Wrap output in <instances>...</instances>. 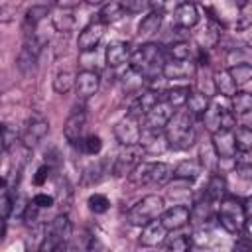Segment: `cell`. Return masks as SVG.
Returning a JSON list of instances; mask_svg holds the SVG:
<instances>
[{"label": "cell", "mask_w": 252, "mask_h": 252, "mask_svg": "<svg viewBox=\"0 0 252 252\" xmlns=\"http://www.w3.org/2000/svg\"><path fill=\"white\" fill-rule=\"evenodd\" d=\"M165 140L173 150H189L195 144V128L193 114L189 110H175L167 126L163 128Z\"/></svg>", "instance_id": "6da1fadb"}, {"label": "cell", "mask_w": 252, "mask_h": 252, "mask_svg": "<svg viewBox=\"0 0 252 252\" xmlns=\"http://www.w3.org/2000/svg\"><path fill=\"white\" fill-rule=\"evenodd\" d=\"M73 234V226L67 215H57L47 226H45V234L43 240L39 242V250L41 252H53V250H61L67 246L69 238Z\"/></svg>", "instance_id": "7a4b0ae2"}, {"label": "cell", "mask_w": 252, "mask_h": 252, "mask_svg": "<svg viewBox=\"0 0 252 252\" xmlns=\"http://www.w3.org/2000/svg\"><path fill=\"white\" fill-rule=\"evenodd\" d=\"M163 213V199L159 195H146L134 207L128 209V222L134 226H144Z\"/></svg>", "instance_id": "3957f363"}, {"label": "cell", "mask_w": 252, "mask_h": 252, "mask_svg": "<svg viewBox=\"0 0 252 252\" xmlns=\"http://www.w3.org/2000/svg\"><path fill=\"white\" fill-rule=\"evenodd\" d=\"M217 220H219V224L228 234H238V230L242 228V224L246 220L244 205L236 197H224V199H220Z\"/></svg>", "instance_id": "277c9868"}, {"label": "cell", "mask_w": 252, "mask_h": 252, "mask_svg": "<svg viewBox=\"0 0 252 252\" xmlns=\"http://www.w3.org/2000/svg\"><path fill=\"white\" fill-rule=\"evenodd\" d=\"M144 152L146 148L140 146V144H134V146H124L116 159H114V165H112V175L116 177H124V175H130L134 171V167L138 163H142V158H144Z\"/></svg>", "instance_id": "5b68a950"}, {"label": "cell", "mask_w": 252, "mask_h": 252, "mask_svg": "<svg viewBox=\"0 0 252 252\" xmlns=\"http://www.w3.org/2000/svg\"><path fill=\"white\" fill-rule=\"evenodd\" d=\"M159 55H161V45H158V43H144V45H140L130 55V67L140 71L142 75H148V71L154 69V65L158 63Z\"/></svg>", "instance_id": "8992f818"}, {"label": "cell", "mask_w": 252, "mask_h": 252, "mask_svg": "<svg viewBox=\"0 0 252 252\" xmlns=\"http://www.w3.org/2000/svg\"><path fill=\"white\" fill-rule=\"evenodd\" d=\"M41 45H43V41L37 39L35 33L26 37V43H24V47L20 49L18 59H16V67H18L24 75H30V73L35 71V65H37V57H39Z\"/></svg>", "instance_id": "52a82bcc"}, {"label": "cell", "mask_w": 252, "mask_h": 252, "mask_svg": "<svg viewBox=\"0 0 252 252\" xmlns=\"http://www.w3.org/2000/svg\"><path fill=\"white\" fill-rule=\"evenodd\" d=\"M49 134V122L39 116L33 114L32 118H28L26 126H24V134H22V144H26L28 148L37 146L39 142H43V138Z\"/></svg>", "instance_id": "ba28073f"}, {"label": "cell", "mask_w": 252, "mask_h": 252, "mask_svg": "<svg viewBox=\"0 0 252 252\" xmlns=\"http://www.w3.org/2000/svg\"><path fill=\"white\" fill-rule=\"evenodd\" d=\"M114 136H116V140H118L122 146L140 144V140H142V130H140V126H138V118L126 114L122 120L116 122V126H114Z\"/></svg>", "instance_id": "9c48e42d"}, {"label": "cell", "mask_w": 252, "mask_h": 252, "mask_svg": "<svg viewBox=\"0 0 252 252\" xmlns=\"http://www.w3.org/2000/svg\"><path fill=\"white\" fill-rule=\"evenodd\" d=\"M173 106L167 102V100H159L148 114H146V128L148 130H156V132H161L167 122L171 120L173 116Z\"/></svg>", "instance_id": "30bf717a"}, {"label": "cell", "mask_w": 252, "mask_h": 252, "mask_svg": "<svg viewBox=\"0 0 252 252\" xmlns=\"http://www.w3.org/2000/svg\"><path fill=\"white\" fill-rule=\"evenodd\" d=\"M189 217H191V211L187 205H173L161 213L159 220L167 230H179L189 222Z\"/></svg>", "instance_id": "8fae6325"}, {"label": "cell", "mask_w": 252, "mask_h": 252, "mask_svg": "<svg viewBox=\"0 0 252 252\" xmlns=\"http://www.w3.org/2000/svg\"><path fill=\"white\" fill-rule=\"evenodd\" d=\"M87 126V114L83 110H75L63 124V136L69 144H79L83 140V132Z\"/></svg>", "instance_id": "7c38bea8"}, {"label": "cell", "mask_w": 252, "mask_h": 252, "mask_svg": "<svg viewBox=\"0 0 252 252\" xmlns=\"http://www.w3.org/2000/svg\"><path fill=\"white\" fill-rule=\"evenodd\" d=\"M102 33H104V24L102 22H93L89 24L81 33H79V39H77V45L83 53L87 51H94L96 45L100 43L102 39Z\"/></svg>", "instance_id": "4fadbf2b"}, {"label": "cell", "mask_w": 252, "mask_h": 252, "mask_svg": "<svg viewBox=\"0 0 252 252\" xmlns=\"http://www.w3.org/2000/svg\"><path fill=\"white\" fill-rule=\"evenodd\" d=\"M213 148L219 154V158H234L236 150V142H234V134L232 130H224L219 128L217 132H213Z\"/></svg>", "instance_id": "5bb4252c"}, {"label": "cell", "mask_w": 252, "mask_h": 252, "mask_svg": "<svg viewBox=\"0 0 252 252\" xmlns=\"http://www.w3.org/2000/svg\"><path fill=\"white\" fill-rule=\"evenodd\" d=\"M167 236V228L163 226L161 220H152L148 224H144V230L140 234V244L142 246H158L165 240Z\"/></svg>", "instance_id": "9a60e30c"}, {"label": "cell", "mask_w": 252, "mask_h": 252, "mask_svg": "<svg viewBox=\"0 0 252 252\" xmlns=\"http://www.w3.org/2000/svg\"><path fill=\"white\" fill-rule=\"evenodd\" d=\"M173 22L177 26L185 28V30L197 26V22H199V10H197L195 2H181L175 8V12H173Z\"/></svg>", "instance_id": "2e32d148"}, {"label": "cell", "mask_w": 252, "mask_h": 252, "mask_svg": "<svg viewBox=\"0 0 252 252\" xmlns=\"http://www.w3.org/2000/svg\"><path fill=\"white\" fill-rule=\"evenodd\" d=\"M98 85H100V79H98L96 71H93V69H85L77 75L75 87H77V94L83 96V98L94 94L98 91Z\"/></svg>", "instance_id": "e0dca14e"}, {"label": "cell", "mask_w": 252, "mask_h": 252, "mask_svg": "<svg viewBox=\"0 0 252 252\" xmlns=\"http://www.w3.org/2000/svg\"><path fill=\"white\" fill-rule=\"evenodd\" d=\"M130 57V45L124 41H110L104 51V59L108 67H120Z\"/></svg>", "instance_id": "ac0fdd59"}, {"label": "cell", "mask_w": 252, "mask_h": 252, "mask_svg": "<svg viewBox=\"0 0 252 252\" xmlns=\"http://www.w3.org/2000/svg\"><path fill=\"white\" fill-rule=\"evenodd\" d=\"M195 73V67L193 63H187V61H175L171 59L169 63H163L161 65V75L165 79H187Z\"/></svg>", "instance_id": "d6986e66"}, {"label": "cell", "mask_w": 252, "mask_h": 252, "mask_svg": "<svg viewBox=\"0 0 252 252\" xmlns=\"http://www.w3.org/2000/svg\"><path fill=\"white\" fill-rule=\"evenodd\" d=\"M213 81H215V91L226 98L234 96L236 94V83L232 79V75L228 73V69H222V71H217L213 75Z\"/></svg>", "instance_id": "ffe728a7"}, {"label": "cell", "mask_w": 252, "mask_h": 252, "mask_svg": "<svg viewBox=\"0 0 252 252\" xmlns=\"http://www.w3.org/2000/svg\"><path fill=\"white\" fill-rule=\"evenodd\" d=\"M203 165L201 161L197 159H183L175 169H173V177L175 179H185V181H191V179H197L201 173H203Z\"/></svg>", "instance_id": "44dd1931"}, {"label": "cell", "mask_w": 252, "mask_h": 252, "mask_svg": "<svg viewBox=\"0 0 252 252\" xmlns=\"http://www.w3.org/2000/svg\"><path fill=\"white\" fill-rule=\"evenodd\" d=\"M187 110L193 114V116H203L211 104L209 100V94L207 93H201V91H191L189 93V98H187Z\"/></svg>", "instance_id": "7402d4cb"}, {"label": "cell", "mask_w": 252, "mask_h": 252, "mask_svg": "<svg viewBox=\"0 0 252 252\" xmlns=\"http://www.w3.org/2000/svg\"><path fill=\"white\" fill-rule=\"evenodd\" d=\"M205 195H207V199H211V201H220V199H224V195H226V179H224L222 175H219V173H213V175L209 177V181H207Z\"/></svg>", "instance_id": "603a6c76"}, {"label": "cell", "mask_w": 252, "mask_h": 252, "mask_svg": "<svg viewBox=\"0 0 252 252\" xmlns=\"http://www.w3.org/2000/svg\"><path fill=\"white\" fill-rule=\"evenodd\" d=\"M161 16H163V14L154 12V10H152L150 14H146V16L142 18L140 26H138V35H140V37H148V35L156 33V32L159 30V26H161Z\"/></svg>", "instance_id": "cb8c5ba5"}, {"label": "cell", "mask_w": 252, "mask_h": 252, "mask_svg": "<svg viewBox=\"0 0 252 252\" xmlns=\"http://www.w3.org/2000/svg\"><path fill=\"white\" fill-rule=\"evenodd\" d=\"M75 83H77V75L73 71H59L53 79V91L57 94H65L73 89Z\"/></svg>", "instance_id": "d4e9b609"}, {"label": "cell", "mask_w": 252, "mask_h": 252, "mask_svg": "<svg viewBox=\"0 0 252 252\" xmlns=\"http://www.w3.org/2000/svg\"><path fill=\"white\" fill-rule=\"evenodd\" d=\"M171 177H173L171 165H167L163 161L152 163V179H150V185H165Z\"/></svg>", "instance_id": "484cf974"}, {"label": "cell", "mask_w": 252, "mask_h": 252, "mask_svg": "<svg viewBox=\"0 0 252 252\" xmlns=\"http://www.w3.org/2000/svg\"><path fill=\"white\" fill-rule=\"evenodd\" d=\"M124 16V8L120 2H106L100 12H98V18L102 24H112V22H118L120 18Z\"/></svg>", "instance_id": "4316f807"}, {"label": "cell", "mask_w": 252, "mask_h": 252, "mask_svg": "<svg viewBox=\"0 0 252 252\" xmlns=\"http://www.w3.org/2000/svg\"><path fill=\"white\" fill-rule=\"evenodd\" d=\"M49 14V8L47 6H43V4H37V6H32L28 12H26V18H24V30H26V33L30 32V28L33 30L45 16Z\"/></svg>", "instance_id": "83f0119b"}, {"label": "cell", "mask_w": 252, "mask_h": 252, "mask_svg": "<svg viewBox=\"0 0 252 252\" xmlns=\"http://www.w3.org/2000/svg\"><path fill=\"white\" fill-rule=\"evenodd\" d=\"M211 199H205V201H199L193 209H191V217L189 220H193L195 224H205L207 220H211L213 213H211Z\"/></svg>", "instance_id": "f1b7e54d"}, {"label": "cell", "mask_w": 252, "mask_h": 252, "mask_svg": "<svg viewBox=\"0 0 252 252\" xmlns=\"http://www.w3.org/2000/svg\"><path fill=\"white\" fill-rule=\"evenodd\" d=\"M189 93H191L189 87H173V89L165 91V100H167L173 108H181V106L187 102Z\"/></svg>", "instance_id": "f546056e"}, {"label": "cell", "mask_w": 252, "mask_h": 252, "mask_svg": "<svg viewBox=\"0 0 252 252\" xmlns=\"http://www.w3.org/2000/svg\"><path fill=\"white\" fill-rule=\"evenodd\" d=\"M51 22H53V28H55L59 33H69V32L75 28V24H77L75 16L69 14V12H65V10H61L59 14H55Z\"/></svg>", "instance_id": "4dcf8cb0"}, {"label": "cell", "mask_w": 252, "mask_h": 252, "mask_svg": "<svg viewBox=\"0 0 252 252\" xmlns=\"http://www.w3.org/2000/svg\"><path fill=\"white\" fill-rule=\"evenodd\" d=\"M234 142H236V150L246 154V152H252V128L248 126H240L236 128L234 132Z\"/></svg>", "instance_id": "1f68e13d"}, {"label": "cell", "mask_w": 252, "mask_h": 252, "mask_svg": "<svg viewBox=\"0 0 252 252\" xmlns=\"http://www.w3.org/2000/svg\"><path fill=\"white\" fill-rule=\"evenodd\" d=\"M220 112H222V108H220L217 102L209 104L207 112L203 114V122H205V126H207V130L217 132V130L220 128Z\"/></svg>", "instance_id": "d6a6232c"}, {"label": "cell", "mask_w": 252, "mask_h": 252, "mask_svg": "<svg viewBox=\"0 0 252 252\" xmlns=\"http://www.w3.org/2000/svg\"><path fill=\"white\" fill-rule=\"evenodd\" d=\"M232 100V112L234 114H244L248 110H252V94L242 91V93H236L234 96H230Z\"/></svg>", "instance_id": "836d02e7"}, {"label": "cell", "mask_w": 252, "mask_h": 252, "mask_svg": "<svg viewBox=\"0 0 252 252\" xmlns=\"http://www.w3.org/2000/svg\"><path fill=\"white\" fill-rule=\"evenodd\" d=\"M228 73L232 75L236 85H244V83L252 81V65L250 63H236L228 69Z\"/></svg>", "instance_id": "e575fe53"}, {"label": "cell", "mask_w": 252, "mask_h": 252, "mask_svg": "<svg viewBox=\"0 0 252 252\" xmlns=\"http://www.w3.org/2000/svg\"><path fill=\"white\" fill-rule=\"evenodd\" d=\"M199 158H201V165H203L205 169H211V171H215V169L219 167V154L215 152L213 144H211V146H201Z\"/></svg>", "instance_id": "d590c367"}, {"label": "cell", "mask_w": 252, "mask_h": 252, "mask_svg": "<svg viewBox=\"0 0 252 252\" xmlns=\"http://www.w3.org/2000/svg\"><path fill=\"white\" fill-rule=\"evenodd\" d=\"M79 144H81V150H83L85 154H89V156H96V154L102 150V140H100V136H96V134H89V136L83 138Z\"/></svg>", "instance_id": "8d00e7d4"}, {"label": "cell", "mask_w": 252, "mask_h": 252, "mask_svg": "<svg viewBox=\"0 0 252 252\" xmlns=\"http://www.w3.org/2000/svg\"><path fill=\"white\" fill-rule=\"evenodd\" d=\"M87 205H89V209H91L94 215H102V213H106V211H108L110 201L106 199V195H102V193H94V195H91V197H89Z\"/></svg>", "instance_id": "74e56055"}, {"label": "cell", "mask_w": 252, "mask_h": 252, "mask_svg": "<svg viewBox=\"0 0 252 252\" xmlns=\"http://www.w3.org/2000/svg\"><path fill=\"white\" fill-rule=\"evenodd\" d=\"M167 51H169L171 59H175V61H189V55H191V47L187 41H175L169 45Z\"/></svg>", "instance_id": "f35d334b"}, {"label": "cell", "mask_w": 252, "mask_h": 252, "mask_svg": "<svg viewBox=\"0 0 252 252\" xmlns=\"http://www.w3.org/2000/svg\"><path fill=\"white\" fill-rule=\"evenodd\" d=\"M191 244H193V240H191L189 234H175V236H171V238L167 240V250L185 252V250L191 248Z\"/></svg>", "instance_id": "ab89813d"}, {"label": "cell", "mask_w": 252, "mask_h": 252, "mask_svg": "<svg viewBox=\"0 0 252 252\" xmlns=\"http://www.w3.org/2000/svg\"><path fill=\"white\" fill-rule=\"evenodd\" d=\"M14 211V199L10 195V189L6 183H2V195H0V215L2 219H8Z\"/></svg>", "instance_id": "60d3db41"}, {"label": "cell", "mask_w": 252, "mask_h": 252, "mask_svg": "<svg viewBox=\"0 0 252 252\" xmlns=\"http://www.w3.org/2000/svg\"><path fill=\"white\" fill-rule=\"evenodd\" d=\"M16 142H18V130H16V126L2 124V148H4V152H8Z\"/></svg>", "instance_id": "b9f144b4"}, {"label": "cell", "mask_w": 252, "mask_h": 252, "mask_svg": "<svg viewBox=\"0 0 252 252\" xmlns=\"http://www.w3.org/2000/svg\"><path fill=\"white\" fill-rule=\"evenodd\" d=\"M120 4H122V8H124V12H128V14H138V12H142V10H146V8L150 6V0H122Z\"/></svg>", "instance_id": "7bdbcfd3"}, {"label": "cell", "mask_w": 252, "mask_h": 252, "mask_svg": "<svg viewBox=\"0 0 252 252\" xmlns=\"http://www.w3.org/2000/svg\"><path fill=\"white\" fill-rule=\"evenodd\" d=\"M234 126H236V114H234L232 110L222 108V112H220V128H224V130H232Z\"/></svg>", "instance_id": "ee69618b"}, {"label": "cell", "mask_w": 252, "mask_h": 252, "mask_svg": "<svg viewBox=\"0 0 252 252\" xmlns=\"http://www.w3.org/2000/svg\"><path fill=\"white\" fill-rule=\"evenodd\" d=\"M234 173H236L240 179L252 181V163H246V161L236 163V165H234Z\"/></svg>", "instance_id": "f6af8a7d"}, {"label": "cell", "mask_w": 252, "mask_h": 252, "mask_svg": "<svg viewBox=\"0 0 252 252\" xmlns=\"http://www.w3.org/2000/svg\"><path fill=\"white\" fill-rule=\"evenodd\" d=\"M39 209H49V207H53V197L51 195H47V193H37L33 199H32Z\"/></svg>", "instance_id": "bcb514c9"}, {"label": "cell", "mask_w": 252, "mask_h": 252, "mask_svg": "<svg viewBox=\"0 0 252 252\" xmlns=\"http://www.w3.org/2000/svg\"><path fill=\"white\" fill-rule=\"evenodd\" d=\"M150 6L154 12H159V14H165L171 10L173 6V0H150Z\"/></svg>", "instance_id": "7dc6e473"}, {"label": "cell", "mask_w": 252, "mask_h": 252, "mask_svg": "<svg viewBox=\"0 0 252 252\" xmlns=\"http://www.w3.org/2000/svg\"><path fill=\"white\" fill-rule=\"evenodd\" d=\"M49 173H51V165H41V167H37V171H35V175H33V183H35V185H43V183L47 181Z\"/></svg>", "instance_id": "c3c4849f"}, {"label": "cell", "mask_w": 252, "mask_h": 252, "mask_svg": "<svg viewBox=\"0 0 252 252\" xmlns=\"http://www.w3.org/2000/svg\"><path fill=\"white\" fill-rule=\"evenodd\" d=\"M26 211H28V201H26V197H16V199H14V211H12V215L24 219Z\"/></svg>", "instance_id": "681fc988"}, {"label": "cell", "mask_w": 252, "mask_h": 252, "mask_svg": "<svg viewBox=\"0 0 252 252\" xmlns=\"http://www.w3.org/2000/svg\"><path fill=\"white\" fill-rule=\"evenodd\" d=\"M217 39H219V32H215L213 28H209V30L201 35V43H205V47L215 45V43H217Z\"/></svg>", "instance_id": "f907efd6"}, {"label": "cell", "mask_w": 252, "mask_h": 252, "mask_svg": "<svg viewBox=\"0 0 252 252\" xmlns=\"http://www.w3.org/2000/svg\"><path fill=\"white\" fill-rule=\"evenodd\" d=\"M81 2L83 0H55V4H57L59 10H75V8L81 6Z\"/></svg>", "instance_id": "816d5d0a"}, {"label": "cell", "mask_w": 252, "mask_h": 252, "mask_svg": "<svg viewBox=\"0 0 252 252\" xmlns=\"http://www.w3.org/2000/svg\"><path fill=\"white\" fill-rule=\"evenodd\" d=\"M242 228H244V234H246V238H250V240H252V217H248V219L244 220Z\"/></svg>", "instance_id": "f5cc1de1"}, {"label": "cell", "mask_w": 252, "mask_h": 252, "mask_svg": "<svg viewBox=\"0 0 252 252\" xmlns=\"http://www.w3.org/2000/svg\"><path fill=\"white\" fill-rule=\"evenodd\" d=\"M240 116H242V124L248 126V128H252V110H248V112H244Z\"/></svg>", "instance_id": "db71d44e"}, {"label": "cell", "mask_w": 252, "mask_h": 252, "mask_svg": "<svg viewBox=\"0 0 252 252\" xmlns=\"http://www.w3.org/2000/svg\"><path fill=\"white\" fill-rule=\"evenodd\" d=\"M244 211H246V215H248V217H252V195L244 201Z\"/></svg>", "instance_id": "11a10c76"}, {"label": "cell", "mask_w": 252, "mask_h": 252, "mask_svg": "<svg viewBox=\"0 0 252 252\" xmlns=\"http://www.w3.org/2000/svg\"><path fill=\"white\" fill-rule=\"evenodd\" d=\"M234 246H236V248H250V246H252V240H248V242H244V240H240V242H236Z\"/></svg>", "instance_id": "9f6ffc18"}, {"label": "cell", "mask_w": 252, "mask_h": 252, "mask_svg": "<svg viewBox=\"0 0 252 252\" xmlns=\"http://www.w3.org/2000/svg\"><path fill=\"white\" fill-rule=\"evenodd\" d=\"M87 2H91V4H100L102 0H87Z\"/></svg>", "instance_id": "6f0895ef"}, {"label": "cell", "mask_w": 252, "mask_h": 252, "mask_svg": "<svg viewBox=\"0 0 252 252\" xmlns=\"http://www.w3.org/2000/svg\"><path fill=\"white\" fill-rule=\"evenodd\" d=\"M185 2H191V0H185Z\"/></svg>", "instance_id": "680465c9"}]
</instances>
